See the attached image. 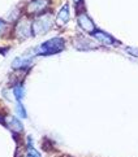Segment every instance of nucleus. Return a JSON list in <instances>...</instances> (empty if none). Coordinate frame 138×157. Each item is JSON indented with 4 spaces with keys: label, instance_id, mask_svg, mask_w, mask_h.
I'll list each match as a JSON object with an SVG mask.
<instances>
[{
    "label": "nucleus",
    "instance_id": "1",
    "mask_svg": "<svg viewBox=\"0 0 138 157\" xmlns=\"http://www.w3.org/2000/svg\"><path fill=\"white\" fill-rule=\"evenodd\" d=\"M64 47H65V43L63 38H52L49 40L42 43V46L37 51L41 55H55V53L61 52Z\"/></svg>",
    "mask_w": 138,
    "mask_h": 157
},
{
    "label": "nucleus",
    "instance_id": "2",
    "mask_svg": "<svg viewBox=\"0 0 138 157\" xmlns=\"http://www.w3.org/2000/svg\"><path fill=\"white\" fill-rule=\"evenodd\" d=\"M51 26H52L51 14H45V16H41L39 18L33 22L31 30L35 35H42V34H46V33L51 29Z\"/></svg>",
    "mask_w": 138,
    "mask_h": 157
},
{
    "label": "nucleus",
    "instance_id": "3",
    "mask_svg": "<svg viewBox=\"0 0 138 157\" xmlns=\"http://www.w3.org/2000/svg\"><path fill=\"white\" fill-rule=\"evenodd\" d=\"M77 22H78L81 29L84 31H86V33H89V34H93V33L97 30L94 22L91 21V18L85 12H82V13H80L78 16H77Z\"/></svg>",
    "mask_w": 138,
    "mask_h": 157
},
{
    "label": "nucleus",
    "instance_id": "4",
    "mask_svg": "<svg viewBox=\"0 0 138 157\" xmlns=\"http://www.w3.org/2000/svg\"><path fill=\"white\" fill-rule=\"evenodd\" d=\"M93 35H94V38H95L97 40H99L103 44H107V46H117L119 44V42H116L111 35L107 34V33H104V31H102V30H95L93 33Z\"/></svg>",
    "mask_w": 138,
    "mask_h": 157
},
{
    "label": "nucleus",
    "instance_id": "5",
    "mask_svg": "<svg viewBox=\"0 0 138 157\" xmlns=\"http://www.w3.org/2000/svg\"><path fill=\"white\" fill-rule=\"evenodd\" d=\"M31 63V55H22V56H18L16 57L12 63V66L14 69H21V68H26L27 65Z\"/></svg>",
    "mask_w": 138,
    "mask_h": 157
},
{
    "label": "nucleus",
    "instance_id": "6",
    "mask_svg": "<svg viewBox=\"0 0 138 157\" xmlns=\"http://www.w3.org/2000/svg\"><path fill=\"white\" fill-rule=\"evenodd\" d=\"M74 47L77 49H81V51H85V49H95L97 44H94L86 38H78L77 40H74Z\"/></svg>",
    "mask_w": 138,
    "mask_h": 157
},
{
    "label": "nucleus",
    "instance_id": "7",
    "mask_svg": "<svg viewBox=\"0 0 138 157\" xmlns=\"http://www.w3.org/2000/svg\"><path fill=\"white\" fill-rule=\"evenodd\" d=\"M47 0H34L27 5V9H29L30 13H39L47 7Z\"/></svg>",
    "mask_w": 138,
    "mask_h": 157
},
{
    "label": "nucleus",
    "instance_id": "8",
    "mask_svg": "<svg viewBox=\"0 0 138 157\" xmlns=\"http://www.w3.org/2000/svg\"><path fill=\"white\" fill-rule=\"evenodd\" d=\"M69 17H70V13H69V5L65 4L64 7L59 10V14H57V22H60L61 25L67 24L69 21Z\"/></svg>",
    "mask_w": 138,
    "mask_h": 157
},
{
    "label": "nucleus",
    "instance_id": "9",
    "mask_svg": "<svg viewBox=\"0 0 138 157\" xmlns=\"http://www.w3.org/2000/svg\"><path fill=\"white\" fill-rule=\"evenodd\" d=\"M17 34L21 36V38H27V36H30V33L33 30H30V26L27 25V22L25 21H21L20 24L17 25Z\"/></svg>",
    "mask_w": 138,
    "mask_h": 157
},
{
    "label": "nucleus",
    "instance_id": "10",
    "mask_svg": "<svg viewBox=\"0 0 138 157\" xmlns=\"http://www.w3.org/2000/svg\"><path fill=\"white\" fill-rule=\"evenodd\" d=\"M8 127L12 131H14V132H21V131L24 130L22 123L20 122V120L17 118V117H9V120H8Z\"/></svg>",
    "mask_w": 138,
    "mask_h": 157
},
{
    "label": "nucleus",
    "instance_id": "11",
    "mask_svg": "<svg viewBox=\"0 0 138 157\" xmlns=\"http://www.w3.org/2000/svg\"><path fill=\"white\" fill-rule=\"evenodd\" d=\"M14 98H16V100H17V101H21V100L24 99V87L21 86V85H18V86H16L14 87Z\"/></svg>",
    "mask_w": 138,
    "mask_h": 157
},
{
    "label": "nucleus",
    "instance_id": "12",
    "mask_svg": "<svg viewBox=\"0 0 138 157\" xmlns=\"http://www.w3.org/2000/svg\"><path fill=\"white\" fill-rule=\"evenodd\" d=\"M16 110H17V116H20L21 118H25V117H26V112H25V109H24V105L21 104V101H17Z\"/></svg>",
    "mask_w": 138,
    "mask_h": 157
},
{
    "label": "nucleus",
    "instance_id": "13",
    "mask_svg": "<svg viewBox=\"0 0 138 157\" xmlns=\"http://www.w3.org/2000/svg\"><path fill=\"white\" fill-rule=\"evenodd\" d=\"M125 51L128 52L129 55L138 57V48H134V47H126V48H125Z\"/></svg>",
    "mask_w": 138,
    "mask_h": 157
},
{
    "label": "nucleus",
    "instance_id": "14",
    "mask_svg": "<svg viewBox=\"0 0 138 157\" xmlns=\"http://www.w3.org/2000/svg\"><path fill=\"white\" fill-rule=\"evenodd\" d=\"M26 157H41V155L38 153L37 151H35V149L30 145V147H29V153H27V156H26Z\"/></svg>",
    "mask_w": 138,
    "mask_h": 157
},
{
    "label": "nucleus",
    "instance_id": "15",
    "mask_svg": "<svg viewBox=\"0 0 138 157\" xmlns=\"http://www.w3.org/2000/svg\"><path fill=\"white\" fill-rule=\"evenodd\" d=\"M5 26H7V25H5V22L0 20V33H2V31L5 29Z\"/></svg>",
    "mask_w": 138,
    "mask_h": 157
},
{
    "label": "nucleus",
    "instance_id": "16",
    "mask_svg": "<svg viewBox=\"0 0 138 157\" xmlns=\"http://www.w3.org/2000/svg\"><path fill=\"white\" fill-rule=\"evenodd\" d=\"M73 2H74V3H80V2H81V0H73Z\"/></svg>",
    "mask_w": 138,
    "mask_h": 157
}]
</instances>
